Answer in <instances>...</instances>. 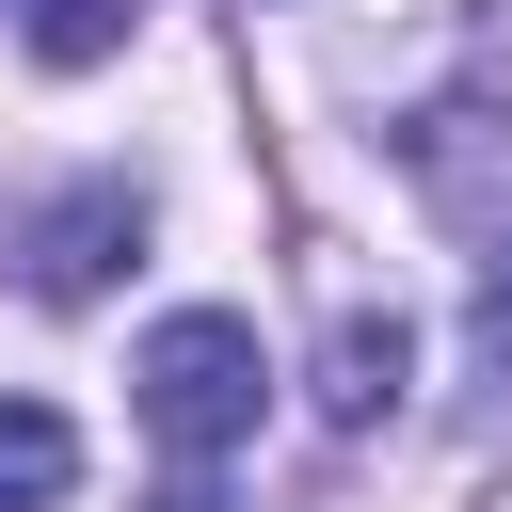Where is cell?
<instances>
[{
    "label": "cell",
    "instance_id": "5b68a950",
    "mask_svg": "<svg viewBox=\"0 0 512 512\" xmlns=\"http://www.w3.org/2000/svg\"><path fill=\"white\" fill-rule=\"evenodd\" d=\"M128 16H144V0H16L32 64H112V48H128Z\"/></svg>",
    "mask_w": 512,
    "mask_h": 512
},
{
    "label": "cell",
    "instance_id": "6da1fadb",
    "mask_svg": "<svg viewBox=\"0 0 512 512\" xmlns=\"http://www.w3.org/2000/svg\"><path fill=\"white\" fill-rule=\"evenodd\" d=\"M144 432L176 448V464H224L240 432H256V400H272V368H256V320H224V304H176L160 336H144Z\"/></svg>",
    "mask_w": 512,
    "mask_h": 512
},
{
    "label": "cell",
    "instance_id": "52a82bcc",
    "mask_svg": "<svg viewBox=\"0 0 512 512\" xmlns=\"http://www.w3.org/2000/svg\"><path fill=\"white\" fill-rule=\"evenodd\" d=\"M160 512H224V480H208V464H176V480H160Z\"/></svg>",
    "mask_w": 512,
    "mask_h": 512
},
{
    "label": "cell",
    "instance_id": "7a4b0ae2",
    "mask_svg": "<svg viewBox=\"0 0 512 512\" xmlns=\"http://www.w3.org/2000/svg\"><path fill=\"white\" fill-rule=\"evenodd\" d=\"M128 240H144V192H128V176H96V192H64V208L32 224V288H48V304H96Z\"/></svg>",
    "mask_w": 512,
    "mask_h": 512
},
{
    "label": "cell",
    "instance_id": "8992f818",
    "mask_svg": "<svg viewBox=\"0 0 512 512\" xmlns=\"http://www.w3.org/2000/svg\"><path fill=\"white\" fill-rule=\"evenodd\" d=\"M464 336H480V384H496V400H512V240H496V256H480V320H464Z\"/></svg>",
    "mask_w": 512,
    "mask_h": 512
},
{
    "label": "cell",
    "instance_id": "277c9868",
    "mask_svg": "<svg viewBox=\"0 0 512 512\" xmlns=\"http://www.w3.org/2000/svg\"><path fill=\"white\" fill-rule=\"evenodd\" d=\"M64 480H80V432L48 400H0V512H64Z\"/></svg>",
    "mask_w": 512,
    "mask_h": 512
},
{
    "label": "cell",
    "instance_id": "3957f363",
    "mask_svg": "<svg viewBox=\"0 0 512 512\" xmlns=\"http://www.w3.org/2000/svg\"><path fill=\"white\" fill-rule=\"evenodd\" d=\"M400 384H416L400 304H336V336H320V416H336V432H384V416H400Z\"/></svg>",
    "mask_w": 512,
    "mask_h": 512
}]
</instances>
